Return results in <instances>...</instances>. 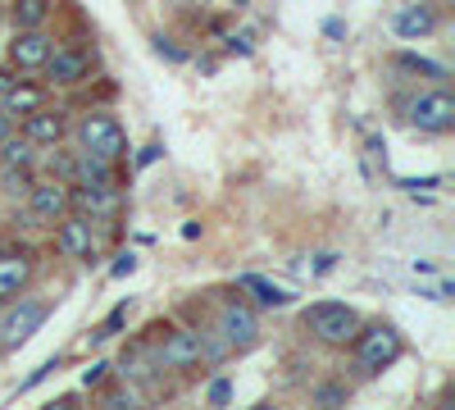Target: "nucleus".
Here are the masks:
<instances>
[{"label": "nucleus", "instance_id": "412c9836", "mask_svg": "<svg viewBox=\"0 0 455 410\" xmlns=\"http://www.w3.org/2000/svg\"><path fill=\"white\" fill-rule=\"evenodd\" d=\"M36 105H46V96L36 92V87H23L14 78V87L5 92V109H10V115H28V109H36Z\"/></svg>", "mask_w": 455, "mask_h": 410}, {"label": "nucleus", "instance_id": "c756f323", "mask_svg": "<svg viewBox=\"0 0 455 410\" xmlns=\"http://www.w3.org/2000/svg\"><path fill=\"white\" fill-rule=\"evenodd\" d=\"M205 397H210V406H228V401H233V383H228V379H214Z\"/></svg>", "mask_w": 455, "mask_h": 410}, {"label": "nucleus", "instance_id": "c85d7f7f", "mask_svg": "<svg viewBox=\"0 0 455 410\" xmlns=\"http://www.w3.org/2000/svg\"><path fill=\"white\" fill-rule=\"evenodd\" d=\"M105 379H109V365H105V360H92L87 374H83V388H100Z\"/></svg>", "mask_w": 455, "mask_h": 410}, {"label": "nucleus", "instance_id": "f8f14e48", "mask_svg": "<svg viewBox=\"0 0 455 410\" xmlns=\"http://www.w3.org/2000/svg\"><path fill=\"white\" fill-rule=\"evenodd\" d=\"M55 51V42L42 32V28H19V36L10 42V64L19 68V73H36L46 64V55Z\"/></svg>", "mask_w": 455, "mask_h": 410}, {"label": "nucleus", "instance_id": "b1692460", "mask_svg": "<svg viewBox=\"0 0 455 410\" xmlns=\"http://www.w3.org/2000/svg\"><path fill=\"white\" fill-rule=\"evenodd\" d=\"M347 397H351V388H347V383H319V388L310 392V401H315V406H347Z\"/></svg>", "mask_w": 455, "mask_h": 410}, {"label": "nucleus", "instance_id": "9d476101", "mask_svg": "<svg viewBox=\"0 0 455 410\" xmlns=\"http://www.w3.org/2000/svg\"><path fill=\"white\" fill-rule=\"evenodd\" d=\"M68 210L87 214L92 223H105L124 210V192L119 188H83V182H68Z\"/></svg>", "mask_w": 455, "mask_h": 410}, {"label": "nucleus", "instance_id": "a878e982", "mask_svg": "<svg viewBox=\"0 0 455 410\" xmlns=\"http://www.w3.org/2000/svg\"><path fill=\"white\" fill-rule=\"evenodd\" d=\"M55 369H60V360H46V365H36V369H32V374H28V379L19 383V392H32L36 383H46V379L55 374Z\"/></svg>", "mask_w": 455, "mask_h": 410}, {"label": "nucleus", "instance_id": "7c9ffc66", "mask_svg": "<svg viewBox=\"0 0 455 410\" xmlns=\"http://www.w3.org/2000/svg\"><path fill=\"white\" fill-rule=\"evenodd\" d=\"M164 156V146L160 141H150V146H141V156H137V169H146V165H156Z\"/></svg>", "mask_w": 455, "mask_h": 410}, {"label": "nucleus", "instance_id": "cd10ccee", "mask_svg": "<svg viewBox=\"0 0 455 410\" xmlns=\"http://www.w3.org/2000/svg\"><path fill=\"white\" fill-rule=\"evenodd\" d=\"M128 274H137V255L119 251V255H114V265H109V278H128Z\"/></svg>", "mask_w": 455, "mask_h": 410}, {"label": "nucleus", "instance_id": "f03ea898", "mask_svg": "<svg viewBox=\"0 0 455 410\" xmlns=\"http://www.w3.org/2000/svg\"><path fill=\"white\" fill-rule=\"evenodd\" d=\"M300 324H306V333L323 347H351L364 319H360V310L341 306V301H315V306H306Z\"/></svg>", "mask_w": 455, "mask_h": 410}, {"label": "nucleus", "instance_id": "f3484780", "mask_svg": "<svg viewBox=\"0 0 455 410\" xmlns=\"http://www.w3.org/2000/svg\"><path fill=\"white\" fill-rule=\"evenodd\" d=\"M73 182H83V188H114V165L100 160V156L78 151V165H73Z\"/></svg>", "mask_w": 455, "mask_h": 410}, {"label": "nucleus", "instance_id": "72a5a7b5", "mask_svg": "<svg viewBox=\"0 0 455 410\" xmlns=\"http://www.w3.org/2000/svg\"><path fill=\"white\" fill-rule=\"evenodd\" d=\"M332 265H337V255H332V251H323V255L315 260V274H332Z\"/></svg>", "mask_w": 455, "mask_h": 410}, {"label": "nucleus", "instance_id": "bb28decb", "mask_svg": "<svg viewBox=\"0 0 455 410\" xmlns=\"http://www.w3.org/2000/svg\"><path fill=\"white\" fill-rule=\"evenodd\" d=\"M73 165H78V160H73L68 151L51 156V178H60V182H73Z\"/></svg>", "mask_w": 455, "mask_h": 410}, {"label": "nucleus", "instance_id": "dca6fc26", "mask_svg": "<svg viewBox=\"0 0 455 410\" xmlns=\"http://www.w3.org/2000/svg\"><path fill=\"white\" fill-rule=\"evenodd\" d=\"M237 287L255 296V306H259V310H283V306H291V292L278 287V283H269V278H259V274H242Z\"/></svg>", "mask_w": 455, "mask_h": 410}, {"label": "nucleus", "instance_id": "5701e85b", "mask_svg": "<svg viewBox=\"0 0 455 410\" xmlns=\"http://www.w3.org/2000/svg\"><path fill=\"white\" fill-rule=\"evenodd\" d=\"M128 310H132L128 301H119V306H114V310H109V319H105L100 328H92V342H105V338H114V333H119V328H124V319H128Z\"/></svg>", "mask_w": 455, "mask_h": 410}, {"label": "nucleus", "instance_id": "aec40b11", "mask_svg": "<svg viewBox=\"0 0 455 410\" xmlns=\"http://www.w3.org/2000/svg\"><path fill=\"white\" fill-rule=\"evenodd\" d=\"M156 356H146V347H132V351H124V379H132V383H146L150 374H156Z\"/></svg>", "mask_w": 455, "mask_h": 410}, {"label": "nucleus", "instance_id": "423d86ee", "mask_svg": "<svg viewBox=\"0 0 455 410\" xmlns=\"http://www.w3.org/2000/svg\"><path fill=\"white\" fill-rule=\"evenodd\" d=\"M55 246L68 255V260H78V265H96V255H100V242H96V223L78 210H68L60 219V229H55Z\"/></svg>", "mask_w": 455, "mask_h": 410}, {"label": "nucleus", "instance_id": "393cba45", "mask_svg": "<svg viewBox=\"0 0 455 410\" xmlns=\"http://www.w3.org/2000/svg\"><path fill=\"white\" fill-rule=\"evenodd\" d=\"M396 68H405V73H424V78H446V68L433 64V60H424V55H401Z\"/></svg>", "mask_w": 455, "mask_h": 410}, {"label": "nucleus", "instance_id": "6e6552de", "mask_svg": "<svg viewBox=\"0 0 455 410\" xmlns=\"http://www.w3.org/2000/svg\"><path fill=\"white\" fill-rule=\"evenodd\" d=\"M156 365L160 369H196L201 360V333L192 328H164V338L156 347Z\"/></svg>", "mask_w": 455, "mask_h": 410}, {"label": "nucleus", "instance_id": "9b49d317", "mask_svg": "<svg viewBox=\"0 0 455 410\" xmlns=\"http://www.w3.org/2000/svg\"><path fill=\"white\" fill-rule=\"evenodd\" d=\"M28 210H32V219L36 223H55L68 214V182H60V178H51V182H32L28 188Z\"/></svg>", "mask_w": 455, "mask_h": 410}, {"label": "nucleus", "instance_id": "1a4fd4ad", "mask_svg": "<svg viewBox=\"0 0 455 410\" xmlns=\"http://www.w3.org/2000/svg\"><path fill=\"white\" fill-rule=\"evenodd\" d=\"M42 73H46L51 87H78V83L92 78V55L78 51V46H55V51L46 55Z\"/></svg>", "mask_w": 455, "mask_h": 410}, {"label": "nucleus", "instance_id": "f257e3e1", "mask_svg": "<svg viewBox=\"0 0 455 410\" xmlns=\"http://www.w3.org/2000/svg\"><path fill=\"white\" fill-rule=\"evenodd\" d=\"M405 342H401V328L396 324H360L355 333V342H351V365H355V374L360 379H378L383 369H392L401 360Z\"/></svg>", "mask_w": 455, "mask_h": 410}, {"label": "nucleus", "instance_id": "ddd939ff", "mask_svg": "<svg viewBox=\"0 0 455 410\" xmlns=\"http://www.w3.org/2000/svg\"><path fill=\"white\" fill-rule=\"evenodd\" d=\"M32 274H36V260L28 251H14V246L0 251V306L14 301L19 292H28Z\"/></svg>", "mask_w": 455, "mask_h": 410}, {"label": "nucleus", "instance_id": "0eeeda50", "mask_svg": "<svg viewBox=\"0 0 455 410\" xmlns=\"http://www.w3.org/2000/svg\"><path fill=\"white\" fill-rule=\"evenodd\" d=\"M219 338L233 347V351H251V347L259 342V315H255V306L228 301V306L219 310Z\"/></svg>", "mask_w": 455, "mask_h": 410}, {"label": "nucleus", "instance_id": "6ab92c4d", "mask_svg": "<svg viewBox=\"0 0 455 410\" xmlns=\"http://www.w3.org/2000/svg\"><path fill=\"white\" fill-rule=\"evenodd\" d=\"M36 151V146L23 137V133H14V137H5V141H0V165H19V169H32V156Z\"/></svg>", "mask_w": 455, "mask_h": 410}, {"label": "nucleus", "instance_id": "f704fd0d", "mask_svg": "<svg viewBox=\"0 0 455 410\" xmlns=\"http://www.w3.org/2000/svg\"><path fill=\"white\" fill-rule=\"evenodd\" d=\"M228 51H233V55H251V42H246V36H228Z\"/></svg>", "mask_w": 455, "mask_h": 410}, {"label": "nucleus", "instance_id": "e433bc0d", "mask_svg": "<svg viewBox=\"0 0 455 410\" xmlns=\"http://www.w3.org/2000/svg\"><path fill=\"white\" fill-rule=\"evenodd\" d=\"M323 32H328V36H341L347 28H341V19H328V23H323Z\"/></svg>", "mask_w": 455, "mask_h": 410}, {"label": "nucleus", "instance_id": "4468645a", "mask_svg": "<svg viewBox=\"0 0 455 410\" xmlns=\"http://www.w3.org/2000/svg\"><path fill=\"white\" fill-rule=\"evenodd\" d=\"M64 133H68V124H64L60 109L36 105V109H28V115H23V137H28L32 146H60Z\"/></svg>", "mask_w": 455, "mask_h": 410}, {"label": "nucleus", "instance_id": "39448f33", "mask_svg": "<svg viewBox=\"0 0 455 410\" xmlns=\"http://www.w3.org/2000/svg\"><path fill=\"white\" fill-rule=\"evenodd\" d=\"M405 124L424 137H446L455 128V96L446 87H433V92H419L410 100V115Z\"/></svg>", "mask_w": 455, "mask_h": 410}, {"label": "nucleus", "instance_id": "20e7f679", "mask_svg": "<svg viewBox=\"0 0 455 410\" xmlns=\"http://www.w3.org/2000/svg\"><path fill=\"white\" fill-rule=\"evenodd\" d=\"M10 310L0 315V351H19L23 342H32V333H42V324L51 319V301H42V296H14V301H5Z\"/></svg>", "mask_w": 455, "mask_h": 410}, {"label": "nucleus", "instance_id": "2f4dec72", "mask_svg": "<svg viewBox=\"0 0 455 410\" xmlns=\"http://www.w3.org/2000/svg\"><path fill=\"white\" fill-rule=\"evenodd\" d=\"M14 133H19V115H10V109L0 105V141H5V137H14Z\"/></svg>", "mask_w": 455, "mask_h": 410}, {"label": "nucleus", "instance_id": "473e14b6", "mask_svg": "<svg viewBox=\"0 0 455 410\" xmlns=\"http://www.w3.org/2000/svg\"><path fill=\"white\" fill-rule=\"evenodd\" d=\"M156 55H164V60H173V64H182V60H187L178 46H169V42H164V36H156Z\"/></svg>", "mask_w": 455, "mask_h": 410}, {"label": "nucleus", "instance_id": "4be33fe9", "mask_svg": "<svg viewBox=\"0 0 455 410\" xmlns=\"http://www.w3.org/2000/svg\"><path fill=\"white\" fill-rule=\"evenodd\" d=\"M28 188H32V169L0 165V192H5V197H28Z\"/></svg>", "mask_w": 455, "mask_h": 410}, {"label": "nucleus", "instance_id": "7ed1b4c3", "mask_svg": "<svg viewBox=\"0 0 455 410\" xmlns=\"http://www.w3.org/2000/svg\"><path fill=\"white\" fill-rule=\"evenodd\" d=\"M78 146L87 156H100L109 165L128 160V133L124 124L109 115V109H87V115L78 119Z\"/></svg>", "mask_w": 455, "mask_h": 410}, {"label": "nucleus", "instance_id": "a211bd4d", "mask_svg": "<svg viewBox=\"0 0 455 410\" xmlns=\"http://www.w3.org/2000/svg\"><path fill=\"white\" fill-rule=\"evenodd\" d=\"M51 10H55V0H14L10 19H14V28H46Z\"/></svg>", "mask_w": 455, "mask_h": 410}, {"label": "nucleus", "instance_id": "2eb2a0df", "mask_svg": "<svg viewBox=\"0 0 455 410\" xmlns=\"http://www.w3.org/2000/svg\"><path fill=\"white\" fill-rule=\"evenodd\" d=\"M433 28H437V10H433V5H405V10L392 19V32L405 36V42H424Z\"/></svg>", "mask_w": 455, "mask_h": 410}, {"label": "nucleus", "instance_id": "c9c22d12", "mask_svg": "<svg viewBox=\"0 0 455 410\" xmlns=\"http://www.w3.org/2000/svg\"><path fill=\"white\" fill-rule=\"evenodd\" d=\"M10 87H14V73H10V68H0V100H5Z\"/></svg>", "mask_w": 455, "mask_h": 410}]
</instances>
